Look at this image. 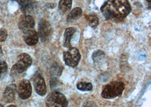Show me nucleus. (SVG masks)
<instances>
[{
	"mask_svg": "<svg viewBox=\"0 0 151 107\" xmlns=\"http://www.w3.org/2000/svg\"><path fill=\"white\" fill-rule=\"evenodd\" d=\"M100 9L107 20L117 22L124 20L131 11L127 0H107Z\"/></svg>",
	"mask_w": 151,
	"mask_h": 107,
	"instance_id": "nucleus-1",
	"label": "nucleus"
},
{
	"mask_svg": "<svg viewBox=\"0 0 151 107\" xmlns=\"http://www.w3.org/2000/svg\"><path fill=\"white\" fill-rule=\"evenodd\" d=\"M124 89V84L121 81H112L103 88L101 96L104 99H111L120 96Z\"/></svg>",
	"mask_w": 151,
	"mask_h": 107,
	"instance_id": "nucleus-2",
	"label": "nucleus"
},
{
	"mask_svg": "<svg viewBox=\"0 0 151 107\" xmlns=\"http://www.w3.org/2000/svg\"><path fill=\"white\" fill-rule=\"evenodd\" d=\"M32 63V58L28 54H21L18 57V61L12 67L11 75L12 76H17L26 71Z\"/></svg>",
	"mask_w": 151,
	"mask_h": 107,
	"instance_id": "nucleus-3",
	"label": "nucleus"
},
{
	"mask_svg": "<svg viewBox=\"0 0 151 107\" xmlns=\"http://www.w3.org/2000/svg\"><path fill=\"white\" fill-rule=\"evenodd\" d=\"M68 101L66 96L60 92L53 91L48 95L46 100V106L49 107H66Z\"/></svg>",
	"mask_w": 151,
	"mask_h": 107,
	"instance_id": "nucleus-4",
	"label": "nucleus"
},
{
	"mask_svg": "<svg viewBox=\"0 0 151 107\" xmlns=\"http://www.w3.org/2000/svg\"><path fill=\"white\" fill-rule=\"evenodd\" d=\"M81 58L79 51L76 47H70L69 50L63 52V60L68 66L76 67Z\"/></svg>",
	"mask_w": 151,
	"mask_h": 107,
	"instance_id": "nucleus-5",
	"label": "nucleus"
},
{
	"mask_svg": "<svg viewBox=\"0 0 151 107\" xmlns=\"http://www.w3.org/2000/svg\"><path fill=\"white\" fill-rule=\"evenodd\" d=\"M53 33L52 27L47 20L41 19L38 25V35L42 42L48 41Z\"/></svg>",
	"mask_w": 151,
	"mask_h": 107,
	"instance_id": "nucleus-6",
	"label": "nucleus"
},
{
	"mask_svg": "<svg viewBox=\"0 0 151 107\" xmlns=\"http://www.w3.org/2000/svg\"><path fill=\"white\" fill-rule=\"evenodd\" d=\"M32 81L36 93L40 96H44L47 93V86L43 77L37 72L33 76Z\"/></svg>",
	"mask_w": 151,
	"mask_h": 107,
	"instance_id": "nucleus-7",
	"label": "nucleus"
},
{
	"mask_svg": "<svg viewBox=\"0 0 151 107\" xmlns=\"http://www.w3.org/2000/svg\"><path fill=\"white\" fill-rule=\"evenodd\" d=\"M32 94V86L27 80L22 81L18 87V95L22 99H27Z\"/></svg>",
	"mask_w": 151,
	"mask_h": 107,
	"instance_id": "nucleus-8",
	"label": "nucleus"
},
{
	"mask_svg": "<svg viewBox=\"0 0 151 107\" xmlns=\"http://www.w3.org/2000/svg\"><path fill=\"white\" fill-rule=\"evenodd\" d=\"M35 26L34 18L28 15L22 16L19 22V28L23 32L32 29Z\"/></svg>",
	"mask_w": 151,
	"mask_h": 107,
	"instance_id": "nucleus-9",
	"label": "nucleus"
},
{
	"mask_svg": "<svg viewBox=\"0 0 151 107\" xmlns=\"http://www.w3.org/2000/svg\"><path fill=\"white\" fill-rule=\"evenodd\" d=\"M24 40L29 46H34L39 41L38 34L32 29L24 32Z\"/></svg>",
	"mask_w": 151,
	"mask_h": 107,
	"instance_id": "nucleus-10",
	"label": "nucleus"
},
{
	"mask_svg": "<svg viewBox=\"0 0 151 107\" xmlns=\"http://www.w3.org/2000/svg\"><path fill=\"white\" fill-rule=\"evenodd\" d=\"M21 11L24 15L31 13L36 7L35 0H20Z\"/></svg>",
	"mask_w": 151,
	"mask_h": 107,
	"instance_id": "nucleus-11",
	"label": "nucleus"
},
{
	"mask_svg": "<svg viewBox=\"0 0 151 107\" xmlns=\"http://www.w3.org/2000/svg\"><path fill=\"white\" fill-rule=\"evenodd\" d=\"M17 91V86L12 83L7 86L4 93V99L6 103H12L14 101Z\"/></svg>",
	"mask_w": 151,
	"mask_h": 107,
	"instance_id": "nucleus-12",
	"label": "nucleus"
},
{
	"mask_svg": "<svg viewBox=\"0 0 151 107\" xmlns=\"http://www.w3.org/2000/svg\"><path fill=\"white\" fill-rule=\"evenodd\" d=\"M76 28L74 27H69L68 28L64 34V41H63V46L66 48H70L71 45V40L73 38V35L76 33Z\"/></svg>",
	"mask_w": 151,
	"mask_h": 107,
	"instance_id": "nucleus-13",
	"label": "nucleus"
},
{
	"mask_svg": "<svg viewBox=\"0 0 151 107\" xmlns=\"http://www.w3.org/2000/svg\"><path fill=\"white\" fill-rule=\"evenodd\" d=\"M63 67L60 63L57 62H54L52 64L50 67V74L52 78H58L61 74Z\"/></svg>",
	"mask_w": 151,
	"mask_h": 107,
	"instance_id": "nucleus-14",
	"label": "nucleus"
},
{
	"mask_svg": "<svg viewBox=\"0 0 151 107\" xmlns=\"http://www.w3.org/2000/svg\"><path fill=\"white\" fill-rule=\"evenodd\" d=\"M72 7V0H60L58 4V10L61 15L68 13Z\"/></svg>",
	"mask_w": 151,
	"mask_h": 107,
	"instance_id": "nucleus-15",
	"label": "nucleus"
},
{
	"mask_svg": "<svg viewBox=\"0 0 151 107\" xmlns=\"http://www.w3.org/2000/svg\"><path fill=\"white\" fill-rule=\"evenodd\" d=\"M82 9L80 7H76L69 13L67 16V21L72 22L80 18L82 14Z\"/></svg>",
	"mask_w": 151,
	"mask_h": 107,
	"instance_id": "nucleus-16",
	"label": "nucleus"
},
{
	"mask_svg": "<svg viewBox=\"0 0 151 107\" xmlns=\"http://www.w3.org/2000/svg\"><path fill=\"white\" fill-rule=\"evenodd\" d=\"M105 57V54L102 50H98L92 54V59L95 64H99Z\"/></svg>",
	"mask_w": 151,
	"mask_h": 107,
	"instance_id": "nucleus-17",
	"label": "nucleus"
},
{
	"mask_svg": "<svg viewBox=\"0 0 151 107\" xmlns=\"http://www.w3.org/2000/svg\"><path fill=\"white\" fill-rule=\"evenodd\" d=\"M86 19L87 21L88 24L93 28H96L99 24V18L95 14H90L86 15Z\"/></svg>",
	"mask_w": 151,
	"mask_h": 107,
	"instance_id": "nucleus-18",
	"label": "nucleus"
},
{
	"mask_svg": "<svg viewBox=\"0 0 151 107\" xmlns=\"http://www.w3.org/2000/svg\"><path fill=\"white\" fill-rule=\"evenodd\" d=\"M77 88L82 91H89L93 89V85L90 82H79L76 85Z\"/></svg>",
	"mask_w": 151,
	"mask_h": 107,
	"instance_id": "nucleus-19",
	"label": "nucleus"
},
{
	"mask_svg": "<svg viewBox=\"0 0 151 107\" xmlns=\"http://www.w3.org/2000/svg\"><path fill=\"white\" fill-rule=\"evenodd\" d=\"M7 71V65L4 61H0V80L6 75Z\"/></svg>",
	"mask_w": 151,
	"mask_h": 107,
	"instance_id": "nucleus-20",
	"label": "nucleus"
},
{
	"mask_svg": "<svg viewBox=\"0 0 151 107\" xmlns=\"http://www.w3.org/2000/svg\"><path fill=\"white\" fill-rule=\"evenodd\" d=\"M60 85V81L58 80V78H52L51 80L50 81V86L51 90H53L56 87L59 86Z\"/></svg>",
	"mask_w": 151,
	"mask_h": 107,
	"instance_id": "nucleus-21",
	"label": "nucleus"
},
{
	"mask_svg": "<svg viewBox=\"0 0 151 107\" xmlns=\"http://www.w3.org/2000/svg\"><path fill=\"white\" fill-rule=\"evenodd\" d=\"M7 37V31L5 29H0V42H3L6 40Z\"/></svg>",
	"mask_w": 151,
	"mask_h": 107,
	"instance_id": "nucleus-22",
	"label": "nucleus"
},
{
	"mask_svg": "<svg viewBox=\"0 0 151 107\" xmlns=\"http://www.w3.org/2000/svg\"><path fill=\"white\" fill-rule=\"evenodd\" d=\"M2 54H3V51H2V47L0 46V57L2 55Z\"/></svg>",
	"mask_w": 151,
	"mask_h": 107,
	"instance_id": "nucleus-23",
	"label": "nucleus"
},
{
	"mask_svg": "<svg viewBox=\"0 0 151 107\" xmlns=\"http://www.w3.org/2000/svg\"><path fill=\"white\" fill-rule=\"evenodd\" d=\"M148 2V3H149V9H150V3H151V0H147Z\"/></svg>",
	"mask_w": 151,
	"mask_h": 107,
	"instance_id": "nucleus-24",
	"label": "nucleus"
},
{
	"mask_svg": "<svg viewBox=\"0 0 151 107\" xmlns=\"http://www.w3.org/2000/svg\"><path fill=\"white\" fill-rule=\"evenodd\" d=\"M17 107V106H15V105H10V106H8V107Z\"/></svg>",
	"mask_w": 151,
	"mask_h": 107,
	"instance_id": "nucleus-25",
	"label": "nucleus"
},
{
	"mask_svg": "<svg viewBox=\"0 0 151 107\" xmlns=\"http://www.w3.org/2000/svg\"><path fill=\"white\" fill-rule=\"evenodd\" d=\"M0 107H4V106H3V105H2V104H0Z\"/></svg>",
	"mask_w": 151,
	"mask_h": 107,
	"instance_id": "nucleus-26",
	"label": "nucleus"
}]
</instances>
